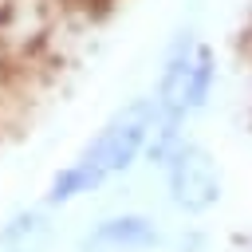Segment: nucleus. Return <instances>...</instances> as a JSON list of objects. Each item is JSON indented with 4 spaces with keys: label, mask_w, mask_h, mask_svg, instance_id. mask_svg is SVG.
<instances>
[{
    "label": "nucleus",
    "mask_w": 252,
    "mask_h": 252,
    "mask_svg": "<svg viewBox=\"0 0 252 252\" xmlns=\"http://www.w3.org/2000/svg\"><path fill=\"white\" fill-rule=\"evenodd\" d=\"M154 122H158V102H154V94H150V98H130V102H122V106L98 126V134L79 150V158L51 173L47 193H43V205H67V201H75V197H83V193H94V189L106 185L110 177L126 173V169L146 154V142H150Z\"/></svg>",
    "instance_id": "1"
},
{
    "label": "nucleus",
    "mask_w": 252,
    "mask_h": 252,
    "mask_svg": "<svg viewBox=\"0 0 252 252\" xmlns=\"http://www.w3.org/2000/svg\"><path fill=\"white\" fill-rule=\"evenodd\" d=\"M213 91H217V51L201 39L197 28H181L169 39L158 67V83H154L158 114L189 122L213 102Z\"/></svg>",
    "instance_id": "2"
},
{
    "label": "nucleus",
    "mask_w": 252,
    "mask_h": 252,
    "mask_svg": "<svg viewBox=\"0 0 252 252\" xmlns=\"http://www.w3.org/2000/svg\"><path fill=\"white\" fill-rule=\"evenodd\" d=\"M165 169V193H169V205L185 217H205L220 205L224 197V177H220V165L217 158L201 146V142H181L169 161L161 165Z\"/></svg>",
    "instance_id": "3"
},
{
    "label": "nucleus",
    "mask_w": 252,
    "mask_h": 252,
    "mask_svg": "<svg viewBox=\"0 0 252 252\" xmlns=\"http://www.w3.org/2000/svg\"><path fill=\"white\" fill-rule=\"evenodd\" d=\"M161 244V228L146 213H114L87 232V248L94 252H146Z\"/></svg>",
    "instance_id": "4"
},
{
    "label": "nucleus",
    "mask_w": 252,
    "mask_h": 252,
    "mask_svg": "<svg viewBox=\"0 0 252 252\" xmlns=\"http://www.w3.org/2000/svg\"><path fill=\"white\" fill-rule=\"evenodd\" d=\"M51 244L47 209H24L0 224V252H43Z\"/></svg>",
    "instance_id": "5"
}]
</instances>
